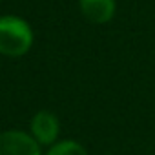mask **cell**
I'll return each instance as SVG.
<instances>
[{
    "label": "cell",
    "instance_id": "obj_3",
    "mask_svg": "<svg viewBox=\"0 0 155 155\" xmlns=\"http://www.w3.org/2000/svg\"><path fill=\"white\" fill-rule=\"evenodd\" d=\"M29 130H31V135L33 139L38 142V144H44V146H53L58 139V133H60V124H58V119L48 111V110H40L33 115L31 119V124H29Z\"/></svg>",
    "mask_w": 155,
    "mask_h": 155
},
{
    "label": "cell",
    "instance_id": "obj_2",
    "mask_svg": "<svg viewBox=\"0 0 155 155\" xmlns=\"http://www.w3.org/2000/svg\"><path fill=\"white\" fill-rule=\"evenodd\" d=\"M0 155H42V151L31 133L8 130L0 133Z\"/></svg>",
    "mask_w": 155,
    "mask_h": 155
},
{
    "label": "cell",
    "instance_id": "obj_4",
    "mask_svg": "<svg viewBox=\"0 0 155 155\" xmlns=\"http://www.w3.org/2000/svg\"><path fill=\"white\" fill-rule=\"evenodd\" d=\"M82 15L93 24H106L115 15V0H79Z\"/></svg>",
    "mask_w": 155,
    "mask_h": 155
},
{
    "label": "cell",
    "instance_id": "obj_6",
    "mask_svg": "<svg viewBox=\"0 0 155 155\" xmlns=\"http://www.w3.org/2000/svg\"><path fill=\"white\" fill-rule=\"evenodd\" d=\"M0 2H2V0H0Z\"/></svg>",
    "mask_w": 155,
    "mask_h": 155
},
{
    "label": "cell",
    "instance_id": "obj_1",
    "mask_svg": "<svg viewBox=\"0 0 155 155\" xmlns=\"http://www.w3.org/2000/svg\"><path fill=\"white\" fill-rule=\"evenodd\" d=\"M33 46L31 26L15 15L0 17V55L22 57Z\"/></svg>",
    "mask_w": 155,
    "mask_h": 155
},
{
    "label": "cell",
    "instance_id": "obj_5",
    "mask_svg": "<svg viewBox=\"0 0 155 155\" xmlns=\"http://www.w3.org/2000/svg\"><path fill=\"white\" fill-rule=\"evenodd\" d=\"M46 155H88L84 146H81L77 140H57Z\"/></svg>",
    "mask_w": 155,
    "mask_h": 155
}]
</instances>
